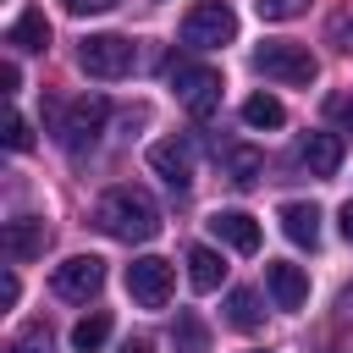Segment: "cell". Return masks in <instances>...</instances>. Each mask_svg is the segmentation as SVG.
<instances>
[{"mask_svg": "<svg viewBox=\"0 0 353 353\" xmlns=\"http://www.w3.org/2000/svg\"><path fill=\"white\" fill-rule=\"evenodd\" d=\"M94 226H99L105 237H116V243H149V237L160 232V204H154L143 188L121 182V188H110V193L94 204Z\"/></svg>", "mask_w": 353, "mask_h": 353, "instance_id": "cell-1", "label": "cell"}, {"mask_svg": "<svg viewBox=\"0 0 353 353\" xmlns=\"http://www.w3.org/2000/svg\"><path fill=\"white\" fill-rule=\"evenodd\" d=\"M165 83L182 94V105H188L193 121H210V116H215V105H221V72H215V66H199V61L171 55V61H165Z\"/></svg>", "mask_w": 353, "mask_h": 353, "instance_id": "cell-2", "label": "cell"}, {"mask_svg": "<svg viewBox=\"0 0 353 353\" xmlns=\"http://www.w3.org/2000/svg\"><path fill=\"white\" fill-rule=\"evenodd\" d=\"M254 72L259 77H270V83H287V88H303V83H314V55L303 50V44H287V39H265L259 50H254Z\"/></svg>", "mask_w": 353, "mask_h": 353, "instance_id": "cell-3", "label": "cell"}, {"mask_svg": "<svg viewBox=\"0 0 353 353\" xmlns=\"http://www.w3.org/2000/svg\"><path fill=\"white\" fill-rule=\"evenodd\" d=\"M237 39V11L226 0H199L188 17H182V44L188 50H221Z\"/></svg>", "mask_w": 353, "mask_h": 353, "instance_id": "cell-4", "label": "cell"}, {"mask_svg": "<svg viewBox=\"0 0 353 353\" xmlns=\"http://www.w3.org/2000/svg\"><path fill=\"white\" fill-rule=\"evenodd\" d=\"M132 39H121V33H88L83 39V50H77V66L88 72V77H127L132 72Z\"/></svg>", "mask_w": 353, "mask_h": 353, "instance_id": "cell-5", "label": "cell"}, {"mask_svg": "<svg viewBox=\"0 0 353 353\" xmlns=\"http://www.w3.org/2000/svg\"><path fill=\"white\" fill-rule=\"evenodd\" d=\"M105 116H110V105H105L99 94H83V99H72V105H66V116H61V143H66L72 154H83V149L99 138Z\"/></svg>", "mask_w": 353, "mask_h": 353, "instance_id": "cell-6", "label": "cell"}, {"mask_svg": "<svg viewBox=\"0 0 353 353\" xmlns=\"http://www.w3.org/2000/svg\"><path fill=\"white\" fill-rule=\"evenodd\" d=\"M99 287H105V259L99 254H72V259L55 265V292L66 303H88Z\"/></svg>", "mask_w": 353, "mask_h": 353, "instance_id": "cell-7", "label": "cell"}, {"mask_svg": "<svg viewBox=\"0 0 353 353\" xmlns=\"http://www.w3.org/2000/svg\"><path fill=\"white\" fill-rule=\"evenodd\" d=\"M127 292H132L138 309H165V298H171V259H154V254L132 259L127 265Z\"/></svg>", "mask_w": 353, "mask_h": 353, "instance_id": "cell-8", "label": "cell"}, {"mask_svg": "<svg viewBox=\"0 0 353 353\" xmlns=\"http://www.w3.org/2000/svg\"><path fill=\"white\" fill-rule=\"evenodd\" d=\"M265 287H270L276 309H303L309 303V276L292 259H265Z\"/></svg>", "mask_w": 353, "mask_h": 353, "instance_id": "cell-9", "label": "cell"}, {"mask_svg": "<svg viewBox=\"0 0 353 353\" xmlns=\"http://www.w3.org/2000/svg\"><path fill=\"white\" fill-rule=\"evenodd\" d=\"M149 165H154L176 193H188V182H193V149H188L182 138H160V143H149Z\"/></svg>", "mask_w": 353, "mask_h": 353, "instance_id": "cell-10", "label": "cell"}, {"mask_svg": "<svg viewBox=\"0 0 353 353\" xmlns=\"http://www.w3.org/2000/svg\"><path fill=\"white\" fill-rule=\"evenodd\" d=\"M210 232H215L226 248H237V254H254V248H259V221L243 215V210H215V215H210Z\"/></svg>", "mask_w": 353, "mask_h": 353, "instance_id": "cell-11", "label": "cell"}, {"mask_svg": "<svg viewBox=\"0 0 353 353\" xmlns=\"http://www.w3.org/2000/svg\"><path fill=\"white\" fill-rule=\"evenodd\" d=\"M281 232H287L298 248H314V243H320V210L303 204V199H287V204H281Z\"/></svg>", "mask_w": 353, "mask_h": 353, "instance_id": "cell-12", "label": "cell"}, {"mask_svg": "<svg viewBox=\"0 0 353 353\" xmlns=\"http://www.w3.org/2000/svg\"><path fill=\"white\" fill-rule=\"evenodd\" d=\"M6 44H11V50H50V17H44L39 6H28V11L6 28Z\"/></svg>", "mask_w": 353, "mask_h": 353, "instance_id": "cell-13", "label": "cell"}, {"mask_svg": "<svg viewBox=\"0 0 353 353\" xmlns=\"http://www.w3.org/2000/svg\"><path fill=\"white\" fill-rule=\"evenodd\" d=\"M303 165H309V176H336V165H342V138H336V132H309V138H303Z\"/></svg>", "mask_w": 353, "mask_h": 353, "instance_id": "cell-14", "label": "cell"}, {"mask_svg": "<svg viewBox=\"0 0 353 353\" xmlns=\"http://www.w3.org/2000/svg\"><path fill=\"white\" fill-rule=\"evenodd\" d=\"M6 254L11 259H39L44 254V221H6Z\"/></svg>", "mask_w": 353, "mask_h": 353, "instance_id": "cell-15", "label": "cell"}, {"mask_svg": "<svg viewBox=\"0 0 353 353\" xmlns=\"http://www.w3.org/2000/svg\"><path fill=\"white\" fill-rule=\"evenodd\" d=\"M221 276H226V259L215 254V248H188V281H193V292H215L221 287Z\"/></svg>", "mask_w": 353, "mask_h": 353, "instance_id": "cell-16", "label": "cell"}, {"mask_svg": "<svg viewBox=\"0 0 353 353\" xmlns=\"http://www.w3.org/2000/svg\"><path fill=\"white\" fill-rule=\"evenodd\" d=\"M243 121L259 127V132H276V127L287 121V105H281L276 94H248V99H243Z\"/></svg>", "mask_w": 353, "mask_h": 353, "instance_id": "cell-17", "label": "cell"}, {"mask_svg": "<svg viewBox=\"0 0 353 353\" xmlns=\"http://www.w3.org/2000/svg\"><path fill=\"white\" fill-rule=\"evenodd\" d=\"M226 176H232L237 188H254V182L265 176V154H259V149H248V143L226 149Z\"/></svg>", "mask_w": 353, "mask_h": 353, "instance_id": "cell-18", "label": "cell"}, {"mask_svg": "<svg viewBox=\"0 0 353 353\" xmlns=\"http://www.w3.org/2000/svg\"><path fill=\"white\" fill-rule=\"evenodd\" d=\"M226 320H232L237 331H254V325L265 320V309H259V298H254L248 287H232V292H226Z\"/></svg>", "mask_w": 353, "mask_h": 353, "instance_id": "cell-19", "label": "cell"}, {"mask_svg": "<svg viewBox=\"0 0 353 353\" xmlns=\"http://www.w3.org/2000/svg\"><path fill=\"white\" fill-rule=\"evenodd\" d=\"M105 336H110V314H105V309H94L88 320H77V325H72V347H77V353H99V347H105Z\"/></svg>", "mask_w": 353, "mask_h": 353, "instance_id": "cell-20", "label": "cell"}, {"mask_svg": "<svg viewBox=\"0 0 353 353\" xmlns=\"http://www.w3.org/2000/svg\"><path fill=\"white\" fill-rule=\"evenodd\" d=\"M176 347L182 353H210V331L199 325V314H176Z\"/></svg>", "mask_w": 353, "mask_h": 353, "instance_id": "cell-21", "label": "cell"}, {"mask_svg": "<svg viewBox=\"0 0 353 353\" xmlns=\"http://www.w3.org/2000/svg\"><path fill=\"white\" fill-rule=\"evenodd\" d=\"M254 11H259L265 22H292V17L309 11V0H254Z\"/></svg>", "mask_w": 353, "mask_h": 353, "instance_id": "cell-22", "label": "cell"}, {"mask_svg": "<svg viewBox=\"0 0 353 353\" xmlns=\"http://www.w3.org/2000/svg\"><path fill=\"white\" fill-rule=\"evenodd\" d=\"M6 353H55V347H50V331H44V325H33V331H28V336H17Z\"/></svg>", "mask_w": 353, "mask_h": 353, "instance_id": "cell-23", "label": "cell"}, {"mask_svg": "<svg viewBox=\"0 0 353 353\" xmlns=\"http://www.w3.org/2000/svg\"><path fill=\"white\" fill-rule=\"evenodd\" d=\"M28 143H33V132H28V121H22L17 110H11V116H6V149H17V154H22Z\"/></svg>", "mask_w": 353, "mask_h": 353, "instance_id": "cell-24", "label": "cell"}, {"mask_svg": "<svg viewBox=\"0 0 353 353\" xmlns=\"http://www.w3.org/2000/svg\"><path fill=\"white\" fill-rule=\"evenodd\" d=\"M17 298H22V281H17V270H6L0 276V309H11Z\"/></svg>", "mask_w": 353, "mask_h": 353, "instance_id": "cell-25", "label": "cell"}, {"mask_svg": "<svg viewBox=\"0 0 353 353\" xmlns=\"http://www.w3.org/2000/svg\"><path fill=\"white\" fill-rule=\"evenodd\" d=\"M325 110H331V116H336V121H342V127L353 132V99H347V94H336V99H325Z\"/></svg>", "mask_w": 353, "mask_h": 353, "instance_id": "cell-26", "label": "cell"}, {"mask_svg": "<svg viewBox=\"0 0 353 353\" xmlns=\"http://www.w3.org/2000/svg\"><path fill=\"white\" fill-rule=\"evenodd\" d=\"M116 0H66V11L72 17H99V11H110Z\"/></svg>", "mask_w": 353, "mask_h": 353, "instance_id": "cell-27", "label": "cell"}, {"mask_svg": "<svg viewBox=\"0 0 353 353\" xmlns=\"http://www.w3.org/2000/svg\"><path fill=\"white\" fill-rule=\"evenodd\" d=\"M0 88H6V94H17V88H22V72H17V61H6V66H0Z\"/></svg>", "mask_w": 353, "mask_h": 353, "instance_id": "cell-28", "label": "cell"}, {"mask_svg": "<svg viewBox=\"0 0 353 353\" xmlns=\"http://www.w3.org/2000/svg\"><path fill=\"white\" fill-rule=\"evenodd\" d=\"M336 221H342V237H347V243H353V199H347V204H342V210H336Z\"/></svg>", "mask_w": 353, "mask_h": 353, "instance_id": "cell-29", "label": "cell"}, {"mask_svg": "<svg viewBox=\"0 0 353 353\" xmlns=\"http://www.w3.org/2000/svg\"><path fill=\"white\" fill-rule=\"evenodd\" d=\"M121 353H154V342H143V336H138V342H127Z\"/></svg>", "mask_w": 353, "mask_h": 353, "instance_id": "cell-30", "label": "cell"}, {"mask_svg": "<svg viewBox=\"0 0 353 353\" xmlns=\"http://www.w3.org/2000/svg\"><path fill=\"white\" fill-rule=\"evenodd\" d=\"M254 353H259V347H254Z\"/></svg>", "mask_w": 353, "mask_h": 353, "instance_id": "cell-31", "label": "cell"}]
</instances>
